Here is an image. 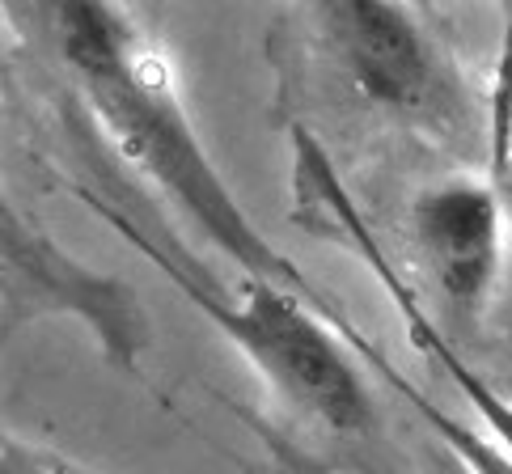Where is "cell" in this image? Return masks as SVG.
I'll return each mask as SVG.
<instances>
[{"mask_svg": "<svg viewBox=\"0 0 512 474\" xmlns=\"http://www.w3.org/2000/svg\"><path fill=\"white\" fill-rule=\"evenodd\" d=\"M9 17H22L43 34L77 89L81 111L98 123L106 144L174 208L187 212L246 280L276 284L314 305H335V297L309 284L305 271L271 246V237L237 204L182 106L170 60L132 13L115 5H39L26 13L9 9Z\"/></svg>", "mask_w": 512, "mask_h": 474, "instance_id": "cell-1", "label": "cell"}, {"mask_svg": "<svg viewBox=\"0 0 512 474\" xmlns=\"http://www.w3.org/2000/svg\"><path fill=\"white\" fill-rule=\"evenodd\" d=\"M0 474H98V470L77 466L72 458H60L56 449L5 436V449H0Z\"/></svg>", "mask_w": 512, "mask_h": 474, "instance_id": "cell-8", "label": "cell"}, {"mask_svg": "<svg viewBox=\"0 0 512 474\" xmlns=\"http://www.w3.org/2000/svg\"><path fill=\"white\" fill-rule=\"evenodd\" d=\"M229 407L254 441L250 458L246 453L233 458L242 474H381L373 462H360L352 453H322L318 445H309L305 436H292L288 428L254 415L242 403H229Z\"/></svg>", "mask_w": 512, "mask_h": 474, "instance_id": "cell-7", "label": "cell"}, {"mask_svg": "<svg viewBox=\"0 0 512 474\" xmlns=\"http://www.w3.org/2000/svg\"><path fill=\"white\" fill-rule=\"evenodd\" d=\"M68 191L102 225H111L140 259L166 271V280L250 360V369L267 381L271 394L288 403L305 424H314L322 436H335L339 445L381 441V411L364 381L369 369H360L352 343L331 322V309L339 301L314 305L276 284H259L246 276L237 293H225V284L199 259H191V250L182 246L174 229L144 225L132 208L119 204V195L98 191L94 182H68Z\"/></svg>", "mask_w": 512, "mask_h": 474, "instance_id": "cell-2", "label": "cell"}, {"mask_svg": "<svg viewBox=\"0 0 512 474\" xmlns=\"http://www.w3.org/2000/svg\"><path fill=\"white\" fill-rule=\"evenodd\" d=\"M504 199L496 174H449L411 199L407 237L419 276L432 284L436 326L466 348L496 301L504 271Z\"/></svg>", "mask_w": 512, "mask_h": 474, "instance_id": "cell-5", "label": "cell"}, {"mask_svg": "<svg viewBox=\"0 0 512 474\" xmlns=\"http://www.w3.org/2000/svg\"><path fill=\"white\" fill-rule=\"evenodd\" d=\"M292 22L305 34L326 94L347 115L436 153L470 157L491 144L487 102L419 9L347 0L309 5Z\"/></svg>", "mask_w": 512, "mask_h": 474, "instance_id": "cell-3", "label": "cell"}, {"mask_svg": "<svg viewBox=\"0 0 512 474\" xmlns=\"http://www.w3.org/2000/svg\"><path fill=\"white\" fill-rule=\"evenodd\" d=\"M339 331H343V339L352 343V352L364 360V369H369L373 377H386L390 381V390L407 403L411 411H419V419L432 428V436H436V445H445L453 458H457V466H462L466 474H512V458L508 453L491 441L487 432H479V428H470L466 419H457V415H449L445 407H436L432 398L419 390V386H411L407 377H402L394 364H390V356L377 348V343L360 331V326L343 314V305L335 309V318H331Z\"/></svg>", "mask_w": 512, "mask_h": 474, "instance_id": "cell-6", "label": "cell"}, {"mask_svg": "<svg viewBox=\"0 0 512 474\" xmlns=\"http://www.w3.org/2000/svg\"><path fill=\"white\" fill-rule=\"evenodd\" d=\"M491 174H496L504 212H508V221H512V149H508V153H496V166H491Z\"/></svg>", "mask_w": 512, "mask_h": 474, "instance_id": "cell-9", "label": "cell"}, {"mask_svg": "<svg viewBox=\"0 0 512 474\" xmlns=\"http://www.w3.org/2000/svg\"><path fill=\"white\" fill-rule=\"evenodd\" d=\"M0 318L5 339L47 318L81 322L102 360L123 373H140V360L153 348V318L136 288L64 250L13 204V195H5L0 212Z\"/></svg>", "mask_w": 512, "mask_h": 474, "instance_id": "cell-4", "label": "cell"}]
</instances>
